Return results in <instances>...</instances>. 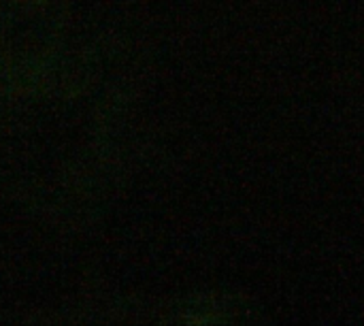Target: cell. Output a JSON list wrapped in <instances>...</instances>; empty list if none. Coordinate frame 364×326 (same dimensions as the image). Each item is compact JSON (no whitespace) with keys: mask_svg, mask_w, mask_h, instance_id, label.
Instances as JSON below:
<instances>
[{"mask_svg":"<svg viewBox=\"0 0 364 326\" xmlns=\"http://www.w3.org/2000/svg\"><path fill=\"white\" fill-rule=\"evenodd\" d=\"M73 0H0V194L45 220L85 218L115 156L117 92Z\"/></svg>","mask_w":364,"mask_h":326,"instance_id":"1","label":"cell"}]
</instances>
